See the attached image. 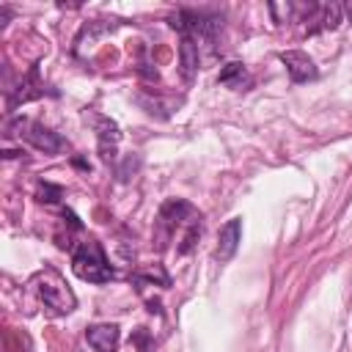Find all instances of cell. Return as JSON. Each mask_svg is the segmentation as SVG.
<instances>
[{"mask_svg":"<svg viewBox=\"0 0 352 352\" xmlns=\"http://www.w3.org/2000/svg\"><path fill=\"white\" fill-rule=\"evenodd\" d=\"M72 270H74L77 278H82L88 283H107V280L116 278V270L107 264L104 250L94 239L77 245V250L72 256Z\"/></svg>","mask_w":352,"mask_h":352,"instance_id":"cell-1","label":"cell"},{"mask_svg":"<svg viewBox=\"0 0 352 352\" xmlns=\"http://www.w3.org/2000/svg\"><path fill=\"white\" fill-rule=\"evenodd\" d=\"M217 82H220V85H228V88H234V91H239V88L248 82V69H245V63H239V60L226 63V66L220 69V74H217Z\"/></svg>","mask_w":352,"mask_h":352,"instance_id":"cell-10","label":"cell"},{"mask_svg":"<svg viewBox=\"0 0 352 352\" xmlns=\"http://www.w3.org/2000/svg\"><path fill=\"white\" fill-rule=\"evenodd\" d=\"M85 338L94 346V352H116L121 341V330L118 324H91L85 330Z\"/></svg>","mask_w":352,"mask_h":352,"instance_id":"cell-8","label":"cell"},{"mask_svg":"<svg viewBox=\"0 0 352 352\" xmlns=\"http://www.w3.org/2000/svg\"><path fill=\"white\" fill-rule=\"evenodd\" d=\"M19 126L25 129L22 135H25V140L33 146V148H38V151H44V154H58V151H63L66 148V140L58 135V132H52V129H47L44 124H36V121H19Z\"/></svg>","mask_w":352,"mask_h":352,"instance_id":"cell-3","label":"cell"},{"mask_svg":"<svg viewBox=\"0 0 352 352\" xmlns=\"http://www.w3.org/2000/svg\"><path fill=\"white\" fill-rule=\"evenodd\" d=\"M33 283H36L38 300H41L52 314H69V311L74 308V294L69 292V286L63 283V278H60L58 272L47 270V272H41Z\"/></svg>","mask_w":352,"mask_h":352,"instance_id":"cell-2","label":"cell"},{"mask_svg":"<svg viewBox=\"0 0 352 352\" xmlns=\"http://www.w3.org/2000/svg\"><path fill=\"white\" fill-rule=\"evenodd\" d=\"M201 236V223L195 220L192 226H190V231L184 234V239H182V245H179V256H184V253H190L192 248H195V239Z\"/></svg>","mask_w":352,"mask_h":352,"instance_id":"cell-13","label":"cell"},{"mask_svg":"<svg viewBox=\"0 0 352 352\" xmlns=\"http://www.w3.org/2000/svg\"><path fill=\"white\" fill-rule=\"evenodd\" d=\"M63 198V190L58 184H50V182H38V201H47V204H55Z\"/></svg>","mask_w":352,"mask_h":352,"instance_id":"cell-12","label":"cell"},{"mask_svg":"<svg viewBox=\"0 0 352 352\" xmlns=\"http://www.w3.org/2000/svg\"><path fill=\"white\" fill-rule=\"evenodd\" d=\"M135 170H138V157H126V160H124V165L118 168V179H121V182H126Z\"/></svg>","mask_w":352,"mask_h":352,"instance_id":"cell-14","label":"cell"},{"mask_svg":"<svg viewBox=\"0 0 352 352\" xmlns=\"http://www.w3.org/2000/svg\"><path fill=\"white\" fill-rule=\"evenodd\" d=\"M192 217H195V209H192L187 201H182V198H168V201L160 206L157 226H160L162 236H170V234L176 231V226H182V223H187V220H192Z\"/></svg>","mask_w":352,"mask_h":352,"instance_id":"cell-4","label":"cell"},{"mask_svg":"<svg viewBox=\"0 0 352 352\" xmlns=\"http://www.w3.org/2000/svg\"><path fill=\"white\" fill-rule=\"evenodd\" d=\"M198 44H195V36L190 33H182V41H179V66H182V77L190 82L198 72Z\"/></svg>","mask_w":352,"mask_h":352,"instance_id":"cell-9","label":"cell"},{"mask_svg":"<svg viewBox=\"0 0 352 352\" xmlns=\"http://www.w3.org/2000/svg\"><path fill=\"white\" fill-rule=\"evenodd\" d=\"M239 242H242V217H231L223 228H220V234H217V258L220 261H228L234 253H236V248H239Z\"/></svg>","mask_w":352,"mask_h":352,"instance_id":"cell-7","label":"cell"},{"mask_svg":"<svg viewBox=\"0 0 352 352\" xmlns=\"http://www.w3.org/2000/svg\"><path fill=\"white\" fill-rule=\"evenodd\" d=\"M91 124L96 129V143H99V157L104 162H113L116 160V146L121 140V132H118V124L107 116H91Z\"/></svg>","mask_w":352,"mask_h":352,"instance_id":"cell-5","label":"cell"},{"mask_svg":"<svg viewBox=\"0 0 352 352\" xmlns=\"http://www.w3.org/2000/svg\"><path fill=\"white\" fill-rule=\"evenodd\" d=\"M322 11V16L316 19L319 22V30H333V28H338V22H341V6L338 3H330V6H322L319 8Z\"/></svg>","mask_w":352,"mask_h":352,"instance_id":"cell-11","label":"cell"},{"mask_svg":"<svg viewBox=\"0 0 352 352\" xmlns=\"http://www.w3.org/2000/svg\"><path fill=\"white\" fill-rule=\"evenodd\" d=\"M280 63L286 66V72H289V77L294 80V82H308V80H316V63L305 55V52H300V50H286V52H280Z\"/></svg>","mask_w":352,"mask_h":352,"instance_id":"cell-6","label":"cell"}]
</instances>
